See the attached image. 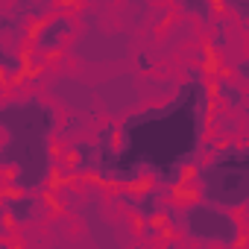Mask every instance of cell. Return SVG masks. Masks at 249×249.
<instances>
[{
    "label": "cell",
    "mask_w": 249,
    "mask_h": 249,
    "mask_svg": "<svg viewBox=\"0 0 249 249\" xmlns=\"http://www.w3.org/2000/svg\"><path fill=\"white\" fill-rule=\"evenodd\" d=\"M211 79L199 68H185V79L170 100L135 108L117 123L114 164L94 182L117 191H129L144 179L164 191L191 182L211 132Z\"/></svg>",
    "instance_id": "1"
},
{
    "label": "cell",
    "mask_w": 249,
    "mask_h": 249,
    "mask_svg": "<svg viewBox=\"0 0 249 249\" xmlns=\"http://www.w3.org/2000/svg\"><path fill=\"white\" fill-rule=\"evenodd\" d=\"M191 185L199 202L231 214L243 211L249 205V147L223 138L191 170Z\"/></svg>",
    "instance_id": "2"
},
{
    "label": "cell",
    "mask_w": 249,
    "mask_h": 249,
    "mask_svg": "<svg viewBox=\"0 0 249 249\" xmlns=\"http://www.w3.org/2000/svg\"><path fill=\"white\" fill-rule=\"evenodd\" d=\"M176 229H182V234L196 243V246H211V249H243L246 246V234L240 226V217L223 208H214L208 202H188L179 205V217H176Z\"/></svg>",
    "instance_id": "3"
},
{
    "label": "cell",
    "mask_w": 249,
    "mask_h": 249,
    "mask_svg": "<svg viewBox=\"0 0 249 249\" xmlns=\"http://www.w3.org/2000/svg\"><path fill=\"white\" fill-rule=\"evenodd\" d=\"M59 111L41 97L0 100V135L12 141H53L59 132Z\"/></svg>",
    "instance_id": "4"
},
{
    "label": "cell",
    "mask_w": 249,
    "mask_h": 249,
    "mask_svg": "<svg viewBox=\"0 0 249 249\" xmlns=\"http://www.w3.org/2000/svg\"><path fill=\"white\" fill-rule=\"evenodd\" d=\"M73 33H76V21L65 12H56L53 18H44L38 24L30 21V27H27V38L33 41V53H41V56L59 53Z\"/></svg>",
    "instance_id": "5"
},
{
    "label": "cell",
    "mask_w": 249,
    "mask_h": 249,
    "mask_svg": "<svg viewBox=\"0 0 249 249\" xmlns=\"http://www.w3.org/2000/svg\"><path fill=\"white\" fill-rule=\"evenodd\" d=\"M0 202H3V208H6L9 226H33V223L44 220L47 211H50L44 194H18L9 185L0 188Z\"/></svg>",
    "instance_id": "6"
},
{
    "label": "cell",
    "mask_w": 249,
    "mask_h": 249,
    "mask_svg": "<svg viewBox=\"0 0 249 249\" xmlns=\"http://www.w3.org/2000/svg\"><path fill=\"white\" fill-rule=\"evenodd\" d=\"M120 202L138 217V223H150V220L164 217V211H167V205H170V194H167L164 188L150 185V188L141 191V194L120 191Z\"/></svg>",
    "instance_id": "7"
},
{
    "label": "cell",
    "mask_w": 249,
    "mask_h": 249,
    "mask_svg": "<svg viewBox=\"0 0 249 249\" xmlns=\"http://www.w3.org/2000/svg\"><path fill=\"white\" fill-rule=\"evenodd\" d=\"M211 94H214V103L220 100V103H223L226 108H231V111H243V108H246V91H243V85L234 82L231 76L214 79V82H211Z\"/></svg>",
    "instance_id": "8"
},
{
    "label": "cell",
    "mask_w": 249,
    "mask_h": 249,
    "mask_svg": "<svg viewBox=\"0 0 249 249\" xmlns=\"http://www.w3.org/2000/svg\"><path fill=\"white\" fill-rule=\"evenodd\" d=\"M179 9L188 12V15H196V18H205V21H208V18L217 12V3H208V0H202V3H199V0H182Z\"/></svg>",
    "instance_id": "9"
},
{
    "label": "cell",
    "mask_w": 249,
    "mask_h": 249,
    "mask_svg": "<svg viewBox=\"0 0 249 249\" xmlns=\"http://www.w3.org/2000/svg\"><path fill=\"white\" fill-rule=\"evenodd\" d=\"M3 36H27L24 21L15 12L12 15H0V41H3Z\"/></svg>",
    "instance_id": "10"
},
{
    "label": "cell",
    "mask_w": 249,
    "mask_h": 249,
    "mask_svg": "<svg viewBox=\"0 0 249 249\" xmlns=\"http://www.w3.org/2000/svg\"><path fill=\"white\" fill-rule=\"evenodd\" d=\"M153 62H156V59H153V53H150V50H141V53L135 56V65H138V71H144V73H147V71H153Z\"/></svg>",
    "instance_id": "11"
},
{
    "label": "cell",
    "mask_w": 249,
    "mask_h": 249,
    "mask_svg": "<svg viewBox=\"0 0 249 249\" xmlns=\"http://www.w3.org/2000/svg\"><path fill=\"white\" fill-rule=\"evenodd\" d=\"M9 237V220H6V208L3 202H0V240H6Z\"/></svg>",
    "instance_id": "12"
},
{
    "label": "cell",
    "mask_w": 249,
    "mask_h": 249,
    "mask_svg": "<svg viewBox=\"0 0 249 249\" xmlns=\"http://www.w3.org/2000/svg\"><path fill=\"white\" fill-rule=\"evenodd\" d=\"M234 71H237V76H240V85H243V82L249 79V62H246V59H240V62L234 65Z\"/></svg>",
    "instance_id": "13"
},
{
    "label": "cell",
    "mask_w": 249,
    "mask_h": 249,
    "mask_svg": "<svg viewBox=\"0 0 249 249\" xmlns=\"http://www.w3.org/2000/svg\"><path fill=\"white\" fill-rule=\"evenodd\" d=\"M9 56H12V50H9V44H6V41H0V71H3V65L9 62Z\"/></svg>",
    "instance_id": "14"
},
{
    "label": "cell",
    "mask_w": 249,
    "mask_h": 249,
    "mask_svg": "<svg viewBox=\"0 0 249 249\" xmlns=\"http://www.w3.org/2000/svg\"><path fill=\"white\" fill-rule=\"evenodd\" d=\"M196 249H211V246H196Z\"/></svg>",
    "instance_id": "15"
}]
</instances>
